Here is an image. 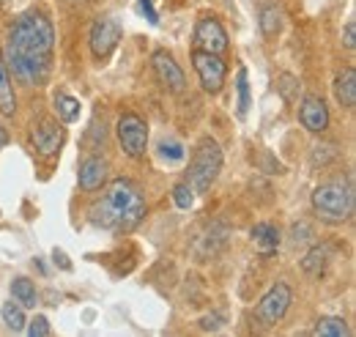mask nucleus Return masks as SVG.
Masks as SVG:
<instances>
[{
  "instance_id": "obj_1",
  "label": "nucleus",
  "mask_w": 356,
  "mask_h": 337,
  "mask_svg": "<svg viewBox=\"0 0 356 337\" xmlns=\"http://www.w3.org/2000/svg\"><path fill=\"white\" fill-rule=\"evenodd\" d=\"M55 31L42 11L22 14L6 39V69L22 85H44L52 72Z\"/></svg>"
},
{
  "instance_id": "obj_2",
  "label": "nucleus",
  "mask_w": 356,
  "mask_h": 337,
  "mask_svg": "<svg viewBox=\"0 0 356 337\" xmlns=\"http://www.w3.org/2000/svg\"><path fill=\"white\" fill-rule=\"evenodd\" d=\"M90 222L96 228H107V230H132L134 225H140V219L145 217V201L140 195V189L132 181L118 178L113 181L104 195L88 209Z\"/></svg>"
},
{
  "instance_id": "obj_3",
  "label": "nucleus",
  "mask_w": 356,
  "mask_h": 337,
  "mask_svg": "<svg viewBox=\"0 0 356 337\" xmlns=\"http://www.w3.org/2000/svg\"><path fill=\"white\" fill-rule=\"evenodd\" d=\"M312 209L323 222H346L354 214V184L351 178L334 175L329 181H323L321 187H315L312 192Z\"/></svg>"
},
{
  "instance_id": "obj_4",
  "label": "nucleus",
  "mask_w": 356,
  "mask_h": 337,
  "mask_svg": "<svg viewBox=\"0 0 356 337\" xmlns=\"http://www.w3.org/2000/svg\"><path fill=\"white\" fill-rule=\"evenodd\" d=\"M220 170H222V148L217 146V140L203 137V140L197 143V148L192 151L186 184L192 187L195 195H203V192L211 189V184L217 181Z\"/></svg>"
},
{
  "instance_id": "obj_5",
  "label": "nucleus",
  "mask_w": 356,
  "mask_h": 337,
  "mask_svg": "<svg viewBox=\"0 0 356 337\" xmlns=\"http://www.w3.org/2000/svg\"><path fill=\"white\" fill-rule=\"evenodd\" d=\"M291 301H293L291 285L277 283V285H271V288L266 291V296L258 301V307L252 310V318H255L264 329H268V327H274L277 321H282V315L288 313Z\"/></svg>"
},
{
  "instance_id": "obj_6",
  "label": "nucleus",
  "mask_w": 356,
  "mask_h": 337,
  "mask_svg": "<svg viewBox=\"0 0 356 337\" xmlns=\"http://www.w3.org/2000/svg\"><path fill=\"white\" fill-rule=\"evenodd\" d=\"M115 132H118V143L124 148L127 157L132 159H140L145 154V146H148V127L145 121L137 116V113H124L115 124Z\"/></svg>"
},
{
  "instance_id": "obj_7",
  "label": "nucleus",
  "mask_w": 356,
  "mask_h": 337,
  "mask_svg": "<svg viewBox=\"0 0 356 337\" xmlns=\"http://www.w3.org/2000/svg\"><path fill=\"white\" fill-rule=\"evenodd\" d=\"M192 66L200 77L203 91L209 93H220L225 85V75H227V66L217 52H206V49H195L192 52Z\"/></svg>"
},
{
  "instance_id": "obj_8",
  "label": "nucleus",
  "mask_w": 356,
  "mask_h": 337,
  "mask_svg": "<svg viewBox=\"0 0 356 337\" xmlns=\"http://www.w3.org/2000/svg\"><path fill=\"white\" fill-rule=\"evenodd\" d=\"M124 31H121V22L115 17H99L90 28V52L96 61H104L115 47L121 42Z\"/></svg>"
},
{
  "instance_id": "obj_9",
  "label": "nucleus",
  "mask_w": 356,
  "mask_h": 337,
  "mask_svg": "<svg viewBox=\"0 0 356 337\" xmlns=\"http://www.w3.org/2000/svg\"><path fill=\"white\" fill-rule=\"evenodd\" d=\"M63 140H66V132H63V127H58L52 118H42L39 124H33V129H31V143H33V148L42 157L58 154Z\"/></svg>"
},
{
  "instance_id": "obj_10",
  "label": "nucleus",
  "mask_w": 356,
  "mask_h": 337,
  "mask_svg": "<svg viewBox=\"0 0 356 337\" xmlns=\"http://www.w3.org/2000/svg\"><path fill=\"white\" fill-rule=\"evenodd\" d=\"M195 44H197V49L222 55L225 49H227V33H225V28L217 19L206 17V19H200L195 25Z\"/></svg>"
},
{
  "instance_id": "obj_11",
  "label": "nucleus",
  "mask_w": 356,
  "mask_h": 337,
  "mask_svg": "<svg viewBox=\"0 0 356 337\" xmlns=\"http://www.w3.org/2000/svg\"><path fill=\"white\" fill-rule=\"evenodd\" d=\"M154 72H156V77H159V83L165 85L168 91H184V72H181V66H178L176 61H173V55L170 52H165V49H156L154 52Z\"/></svg>"
},
{
  "instance_id": "obj_12",
  "label": "nucleus",
  "mask_w": 356,
  "mask_h": 337,
  "mask_svg": "<svg viewBox=\"0 0 356 337\" xmlns=\"http://www.w3.org/2000/svg\"><path fill=\"white\" fill-rule=\"evenodd\" d=\"M299 121L307 132H323L329 127V107L321 96H305L299 107Z\"/></svg>"
},
{
  "instance_id": "obj_13",
  "label": "nucleus",
  "mask_w": 356,
  "mask_h": 337,
  "mask_svg": "<svg viewBox=\"0 0 356 337\" xmlns=\"http://www.w3.org/2000/svg\"><path fill=\"white\" fill-rule=\"evenodd\" d=\"M227 233H230L227 225H220V222L211 225V228L195 242V247H192V250H195V258H197V260H209V258L220 255V250L227 244Z\"/></svg>"
},
{
  "instance_id": "obj_14",
  "label": "nucleus",
  "mask_w": 356,
  "mask_h": 337,
  "mask_svg": "<svg viewBox=\"0 0 356 337\" xmlns=\"http://www.w3.org/2000/svg\"><path fill=\"white\" fill-rule=\"evenodd\" d=\"M107 178V159L104 157H86L80 165V187L86 192H93Z\"/></svg>"
},
{
  "instance_id": "obj_15",
  "label": "nucleus",
  "mask_w": 356,
  "mask_h": 337,
  "mask_svg": "<svg viewBox=\"0 0 356 337\" xmlns=\"http://www.w3.org/2000/svg\"><path fill=\"white\" fill-rule=\"evenodd\" d=\"M332 255H334V250H332L329 244H318V247H312L310 253L302 258V269H305V274H310V277H321V274L326 272V266H329Z\"/></svg>"
},
{
  "instance_id": "obj_16",
  "label": "nucleus",
  "mask_w": 356,
  "mask_h": 337,
  "mask_svg": "<svg viewBox=\"0 0 356 337\" xmlns=\"http://www.w3.org/2000/svg\"><path fill=\"white\" fill-rule=\"evenodd\" d=\"M250 236H252L255 247L264 255L277 253V247H280V230H277L271 222H258V225L250 230Z\"/></svg>"
},
{
  "instance_id": "obj_17",
  "label": "nucleus",
  "mask_w": 356,
  "mask_h": 337,
  "mask_svg": "<svg viewBox=\"0 0 356 337\" xmlns=\"http://www.w3.org/2000/svg\"><path fill=\"white\" fill-rule=\"evenodd\" d=\"M334 96L343 107H354L356 104V72L354 69H346L337 80H334Z\"/></svg>"
},
{
  "instance_id": "obj_18",
  "label": "nucleus",
  "mask_w": 356,
  "mask_h": 337,
  "mask_svg": "<svg viewBox=\"0 0 356 337\" xmlns=\"http://www.w3.org/2000/svg\"><path fill=\"white\" fill-rule=\"evenodd\" d=\"M261 31H264V36L271 39V36H277L280 33V28H282V8L277 6V3H268L261 8Z\"/></svg>"
},
{
  "instance_id": "obj_19",
  "label": "nucleus",
  "mask_w": 356,
  "mask_h": 337,
  "mask_svg": "<svg viewBox=\"0 0 356 337\" xmlns=\"http://www.w3.org/2000/svg\"><path fill=\"white\" fill-rule=\"evenodd\" d=\"M11 296H14L22 307H36V301H39L36 285H33L28 277H17V280L11 283Z\"/></svg>"
},
{
  "instance_id": "obj_20",
  "label": "nucleus",
  "mask_w": 356,
  "mask_h": 337,
  "mask_svg": "<svg viewBox=\"0 0 356 337\" xmlns=\"http://www.w3.org/2000/svg\"><path fill=\"white\" fill-rule=\"evenodd\" d=\"M315 337H348L351 335V327L343 321V318H321L312 329Z\"/></svg>"
},
{
  "instance_id": "obj_21",
  "label": "nucleus",
  "mask_w": 356,
  "mask_h": 337,
  "mask_svg": "<svg viewBox=\"0 0 356 337\" xmlns=\"http://www.w3.org/2000/svg\"><path fill=\"white\" fill-rule=\"evenodd\" d=\"M14 110H17V99H14V91H11L6 63L0 61V113L3 116H14Z\"/></svg>"
},
{
  "instance_id": "obj_22",
  "label": "nucleus",
  "mask_w": 356,
  "mask_h": 337,
  "mask_svg": "<svg viewBox=\"0 0 356 337\" xmlns=\"http://www.w3.org/2000/svg\"><path fill=\"white\" fill-rule=\"evenodd\" d=\"M55 110H58V116L66 121V124H72V121H77V116H80V102L74 99V96H69V93H55Z\"/></svg>"
},
{
  "instance_id": "obj_23",
  "label": "nucleus",
  "mask_w": 356,
  "mask_h": 337,
  "mask_svg": "<svg viewBox=\"0 0 356 337\" xmlns=\"http://www.w3.org/2000/svg\"><path fill=\"white\" fill-rule=\"evenodd\" d=\"M3 321H6V327L8 329H14V332H22L25 329V313H22V304H14V301H6L3 304Z\"/></svg>"
},
{
  "instance_id": "obj_24",
  "label": "nucleus",
  "mask_w": 356,
  "mask_h": 337,
  "mask_svg": "<svg viewBox=\"0 0 356 337\" xmlns=\"http://www.w3.org/2000/svg\"><path fill=\"white\" fill-rule=\"evenodd\" d=\"M236 91H238V116L244 118L250 113V83H247V69H238L236 75Z\"/></svg>"
},
{
  "instance_id": "obj_25",
  "label": "nucleus",
  "mask_w": 356,
  "mask_h": 337,
  "mask_svg": "<svg viewBox=\"0 0 356 337\" xmlns=\"http://www.w3.org/2000/svg\"><path fill=\"white\" fill-rule=\"evenodd\" d=\"M277 85H280V93H282V99H285V102H296V99H299L302 83H299L296 77H291V75H282Z\"/></svg>"
},
{
  "instance_id": "obj_26",
  "label": "nucleus",
  "mask_w": 356,
  "mask_h": 337,
  "mask_svg": "<svg viewBox=\"0 0 356 337\" xmlns=\"http://www.w3.org/2000/svg\"><path fill=\"white\" fill-rule=\"evenodd\" d=\"M173 201H176L178 209H189V206H192L195 195H192V187H189L186 181H181V184L173 187Z\"/></svg>"
},
{
  "instance_id": "obj_27",
  "label": "nucleus",
  "mask_w": 356,
  "mask_h": 337,
  "mask_svg": "<svg viewBox=\"0 0 356 337\" xmlns=\"http://www.w3.org/2000/svg\"><path fill=\"white\" fill-rule=\"evenodd\" d=\"M159 154H162L165 159H173V162H178V159L184 157V148H181V143H176V140H162Z\"/></svg>"
},
{
  "instance_id": "obj_28",
  "label": "nucleus",
  "mask_w": 356,
  "mask_h": 337,
  "mask_svg": "<svg viewBox=\"0 0 356 337\" xmlns=\"http://www.w3.org/2000/svg\"><path fill=\"white\" fill-rule=\"evenodd\" d=\"M312 239V228L307 222H296L293 225V230H291V242L293 244H305V242H310Z\"/></svg>"
},
{
  "instance_id": "obj_29",
  "label": "nucleus",
  "mask_w": 356,
  "mask_h": 337,
  "mask_svg": "<svg viewBox=\"0 0 356 337\" xmlns=\"http://www.w3.org/2000/svg\"><path fill=\"white\" fill-rule=\"evenodd\" d=\"M28 332H31V337H47L49 335V321H47L44 315H36V318L31 321Z\"/></svg>"
},
{
  "instance_id": "obj_30",
  "label": "nucleus",
  "mask_w": 356,
  "mask_h": 337,
  "mask_svg": "<svg viewBox=\"0 0 356 337\" xmlns=\"http://www.w3.org/2000/svg\"><path fill=\"white\" fill-rule=\"evenodd\" d=\"M222 324H225V315L222 313H214V315H206V318L200 321V329H203V332H217Z\"/></svg>"
},
{
  "instance_id": "obj_31",
  "label": "nucleus",
  "mask_w": 356,
  "mask_h": 337,
  "mask_svg": "<svg viewBox=\"0 0 356 337\" xmlns=\"http://www.w3.org/2000/svg\"><path fill=\"white\" fill-rule=\"evenodd\" d=\"M137 6H140V11L148 17V22H151V25H156V22H159V14H156V8H154V0H137Z\"/></svg>"
},
{
  "instance_id": "obj_32",
  "label": "nucleus",
  "mask_w": 356,
  "mask_h": 337,
  "mask_svg": "<svg viewBox=\"0 0 356 337\" xmlns=\"http://www.w3.org/2000/svg\"><path fill=\"white\" fill-rule=\"evenodd\" d=\"M356 22L354 19H351V22H348V25H346V47H348V49H354L356 47Z\"/></svg>"
},
{
  "instance_id": "obj_33",
  "label": "nucleus",
  "mask_w": 356,
  "mask_h": 337,
  "mask_svg": "<svg viewBox=\"0 0 356 337\" xmlns=\"http://www.w3.org/2000/svg\"><path fill=\"white\" fill-rule=\"evenodd\" d=\"M52 258H55V263H58L60 269H66V272L72 269V263H69V258H66V253H63V250H55V253H52Z\"/></svg>"
},
{
  "instance_id": "obj_34",
  "label": "nucleus",
  "mask_w": 356,
  "mask_h": 337,
  "mask_svg": "<svg viewBox=\"0 0 356 337\" xmlns=\"http://www.w3.org/2000/svg\"><path fill=\"white\" fill-rule=\"evenodd\" d=\"M8 143V134H6V129H3V124H0V148Z\"/></svg>"
}]
</instances>
